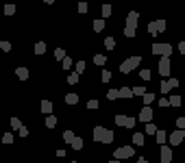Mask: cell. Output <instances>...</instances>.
Segmentation results:
<instances>
[{
  "instance_id": "277c9868",
  "label": "cell",
  "mask_w": 185,
  "mask_h": 163,
  "mask_svg": "<svg viewBox=\"0 0 185 163\" xmlns=\"http://www.w3.org/2000/svg\"><path fill=\"white\" fill-rule=\"evenodd\" d=\"M170 139V146H181L185 139V130L183 128H177V130H172V135L168 137Z\"/></svg>"
},
{
  "instance_id": "6da1fadb",
  "label": "cell",
  "mask_w": 185,
  "mask_h": 163,
  "mask_svg": "<svg viewBox=\"0 0 185 163\" xmlns=\"http://www.w3.org/2000/svg\"><path fill=\"white\" fill-rule=\"evenodd\" d=\"M139 63H141V57H129V59L120 65V72H122V74H129V72H133V70L137 68Z\"/></svg>"
},
{
  "instance_id": "603a6c76",
  "label": "cell",
  "mask_w": 185,
  "mask_h": 163,
  "mask_svg": "<svg viewBox=\"0 0 185 163\" xmlns=\"http://www.w3.org/2000/svg\"><path fill=\"white\" fill-rule=\"evenodd\" d=\"M155 24H157V31H159V33H163V31H166V20H163V18L155 20Z\"/></svg>"
},
{
  "instance_id": "ba28073f",
  "label": "cell",
  "mask_w": 185,
  "mask_h": 163,
  "mask_svg": "<svg viewBox=\"0 0 185 163\" xmlns=\"http://www.w3.org/2000/svg\"><path fill=\"white\" fill-rule=\"evenodd\" d=\"M137 22H139V13H137V11H131V13L126 15V26L137 28Z\"/></svg>"
},
{
  "instance_id": "8d00e7d4",
  "label": "cell",
  "mask_w": 185,
  "mask_h": 163,
  "mask_svg": "<svg viewBox=\"0 0 185 163\" xmlns=\"http://www.w3.org/2000/svg\"><path fill=\"white\" fill-rule=\"evenodd\" d=\"M124 37H135V28L126 26V28H124Z\"/></svg>"
},
{
  "instance_id": "c3c4849f",
  "label": "cell",
  "mask_w": 185,
  "mask_h": 163,
  "mask_svg": "<svg viewBox=\"0 0 185 163\" xmlns=\"http://www.w3.org/2000/svg\"><path fill=\"white\" fill-rule=\"evenodd\" d=\"M159 107H170V100H166V98H161V100H159Z\"/></svg>"
},
{
  "instance_id": "d6a6232c",
  "label": "cell",
  "mask_w": 185,
  "mask_h": 163,
  "mask_svg": "<svg viewBox=\"0 0 185 163\" xmlns=\"http://www.w3.org/2000/svg\"><path fill=\"white\" fill-rule=\"evenodd\" d=\"M111 11H113V9H111V4H102V18H109V15H111Z\"/></svg>"
},
{
  "instance_id": "f6af8a7d",
  "label": "cell",
  "mask_w": 185,
  "mask_h": 163,
  "mask_svg": "<svg viewBox=\"0 0 185 163\" xmlns=\"http://www.w3.org/2000/svg\"><path fill=\"white\" fill-rule=\"evenodd\" d=\"M0 48H2L4 52H9V50H11V43H9V41H0Z\"/></svg>"
},
{
  "instance_id": "ffe728a7",
  "label": "cell",
  "mask_w": 185,
  "mask_h": 163,
  "mask_svg": "<svg viewBox=\"0 0 185 163\" xmlns=\"http://www.w3.org/2000/svg\"><path fill=\"white\" fill-rule=\"evenodd\" d=\"M166 139H168V135H166V130H157V144H166Z\"/></svg>"
},
{
  "instance_id": "b9f144b4",
  "label": "cell",
  "mask_w": 185,
  "mask_h": 163,
  "mask_svg": "<svg viewBox=\"0 0 185 163\" xmlns=\"http://www.w3.org/2000/svg\"><path fill=\"white\" fill-rule=\"evenodd\" d=\"M11 141H13V135H11V133L2 135V144H11Z\"/></svg>"
},
{
  "instance_id": "7402d4cb",
  "label": "cell",
  "mask_w": 185,
  "mask_h": 163,
  "mask_svg": "<svg viewBox=\"0 0 185 163\" xmlns=\"http://www.w3.org/2000/svg\"><path fill=\"white\" fill-rule=\"evenodd\" d=\"M105 48H107V50H113V48H116V39H113V37H105Z\"/></svg>"
},
{
  "instance_id": "60d3db41",
  "label": "cell",
  "mask_w": 185,
  "mask_h": 163,
  "mask_svg": "<svg viewBox=\"0 0 185 163\" xmlns=\"http://www.w3.org/2000/svg\"><path fill=\"white\" fill-rule=\"evenodd\" d=\"M4 13H7V15H13V13H15V7H13V4H7V7H4Z\"/></svg>"
},
{
  "instance_id": "e0dca14e",
  "label": "cell",
  "mask_w": 185,
  "mask_h": 163,
  "mask_svg": "<svg viewBox=\"0 0 185 163\" xmlns=\"http://www.w3.org/2000/svg\"><path fill=\"white\" fill-rule=\"evenodd\" d=\"M44 52H46V43L44 41H37L35 43V54H44Z\"/></svg>"
},
{
  "instance_id": "4fadbf2b",
  "label": "cell",
  "mask_w": 185,
  "mask_h": 163,
  "mask_svg": "<svg viewBox=\"0 0 185 163\" xmlns=\"http://www.w3.org/2000/svg\"><path fill=\"white\" fill-rule=\"evenodd\" d=\"M15 74H18V79H20V81H26V79H28V70H26V68H18V70H15Z\"/></svg>"
},
{
  "instance_id": "7bdbcfd3",
  "label": "cell",
  "mask_w": 185,
  "mask_h": 163,
  "mask_svg": "<svg viewBox=\"0 0 185 163\" xmlns=\"http://www.w3.org/2000/svg\"><path fill=\"white\" fill-rule=\"evenodd\" d=\"M133 94H135V96H144L146 89H144V87H133Z\"/></svg>"
},
{
  "instance_id": "4316f807",
  "label": "cell",
  "mask_w": 185,
  "mask_h": 163,
  "mask_svg": "<svg viewBox=\"0 0 185 163\" xmlns=\"http://www.w3.org/2000/svg\"><path fill=\"white\" fill-rule=\"evenodd\" d=\"M46 126H48V128H54V126H57V118H54L52 113L46 118Z\"/></svg>"
},
{
  "instance_id": "db71d44e",
  "label": "cell",
  "mask_w": 185,
  "mask_h": 163,
  "mask_svg": "<svg viewBox=\"0 0 185 163\" xmlns=\"http://www.w3.org/2000/svg\"><path fill=\"white\" fill-rule=\"evenodd\" d=\"M109 163H120V159H113V161H109Z\"/></svg>"
},
{
  "instance_id": "484cf974",
  "label": "cell",
  "mask_w": 185,
  "mask_h": 163,
  "mask_svg": "<svg viewBox=\"0 0 185 163\" xmlns=\"http://www.w3.org/2000/svg\"><path fill=\"white\" fill-rule=\"evenodd\" d=\"M70 146H72L74 150H81V148H83V139H81V137H74V141H72Z\"/></svg>"
},
{
  "instance_id": "bcb514c9",
  "label": "cell",
  "mask_w": 185,
  "mask_h": 163,
  "mask_svg": "<svg viewBox=\"0 0 185 163\" xmlns=\"http://www.w3.org/2000/svg\"><path fill=\"white\" fill-rule=\"evenodd\" d=\"M87 109H98V100H90V102H87Z\"/></svg>"
},
{
  "instance_id": "44dd1931",
  "label": "cell",
  "mask_w": 185,
  "mask_h": 163,
  "mask_svg": "<svg viewBox=\"0 0 185 163\" xmlns=\"http://www.w3.org/2000/svg\"><path fill=\"white\" fill-rule=\"evenodd\" d=\"M157 130H159V128H157V126H155L152 122L146 124V135H157Z\"/></svg>"
},
{
  "instance_id": "d590c367",
  "label": "cell",
  "mask_w": 185,
  "mask_h": 163,
  "mask_svg": "<svg viewBox=\"0 0 185 163\" xmlns=\"http://www.w3.org/2000/svg\"><path fill=\"white\" fill-rule=\"evenodd\" d=\"M148 33H150V35H157V33H159V31H157V24H155V22H150V24H148Z\"/></svg>"
},
{
  "instance_id": "3957f363",
  "label": "cell",
  "mask_w": 185,
  "mask_h": 163,
  "mask_svg": "<svg viewBox=\"0 0 185 163\" xmlns=\"http://www.w3.org/2000/svg\"><path fill=\"white\" fill-rule=\"evenodd\" d=\"M152 52L161 54V57H170L172 54V46L170 43H152Z\"/></svg>"
},
{
  "instance_id": "e575fe53",
  "label": "cell",
  "mask_w": 185,
  "mask_h": 163,
  "mask_svg": "<svg viewBox=\"0 0 185 163\" xmlns=\"http://www.w3.org/2000/svg\"><path fill=\"white\" fill-rule=\"evenodd\" d=\"M61 63H63V70H70V68H72V65H74V63H72V59H70V57H65V59H63V61H61Z\"/></svg>"
},
{
  "instance_id": "d6986e66",
  "label": "cell",
  "mask_w": 185,
  "mask_h": 163,
  "mask_svg": "<svg viewBox=\"0 0 185 163\" xmlns=\"http://www.w3.org/2000/svg\"><path fill=\"white\" fill-rule=\"evenodd\" d=\"M74 137H76V135H74L72 130H65V133H63V141H65V144H72Z\"/></svg>"
},
{
  "instance_id": "9a60e30c",
  "label": "cell",
  "mask_w": 185,
  "mask_h": 163,
  "mask_svg": "<svg viewBox=\"0 0 185 163\" xmlns=\"http://www.w3.org/2000/svg\"><path fill=\"white\" fill-rule=\"evenodd\" d=\"M116 124L126 128V124H129V115H116Z\"/></svg>"
},
{
  "instance_id": "f1b7e54d",
  "label": "cell",
  "mask_w": 185,
  "mask_h": 163,
  "mask_svg": "<svg viewBox=\"0 0 185 163\" xmlns=\"http://www.w3.org/2000/svg\"><path fill=\"white\" fill-rule=\"evenodd\" d=\"M54 59L63 61V59H65V50H63V48H57V50H54Z\"/></svg>"
},
{
  "instance_id": "2e32d148",
  "label": "cell",
  "mask_w": 185,
  "mask_h": 163,
  "mask_svg": "<svg viewBox=\"0 0 185 163\" xmlns=\"http://www.w3.org/2000/svg\"><path fill=\"white\" fill-rule=\"evenodd\" d=\"M144 141H146V139H144V133H135V135H133V144H135V146H144Z\"/></svg>"
},
{
  "instance_id": "30bf717a",
  "label": "cell",
  "mask_w": 185,
  "mask_h": 163,
  "mask_svg": "<svg viewBox=\"0 0 185 163\" xmlns=\"http://www.w3.org/2000/svg\"><path fill=\"white\" fill-rule=\"evenodd\" d=\"M105 133H107V128H105V126H94V141H100V144H102Z\"/></svg>"
},
{
  "instance_id": "816d5d0a",
  "label": "cell",
  "mask_w": 185,
  "mask_h": 163,
  "mask_svg": "<svg viewBox=\"0 0 185 163\" xmlns=\"http://www.w3.org/2000/svg\"><path fill=\"white\" fill-rule=\"evenodd\" d=\"M179 50H181V52L185 54V41H181V43H179Z\"/></svg>"
},
{
  "instance_id": "f546056e",
  "label": "cell",
  "mask_w": 185,
  "mask_h": 163,
  "mask_svg": "<svg viewBox=\"0 0 185 163\" xmlns=\"http://www.w3.org/2000/svg\"><path fill=\"white\" fill-rule=\"evenodd\" d=\"M152 102H155V94H148L146 91L144 94V104H152Z\"/></svg>"
},
{
  "instance_id": "74e56055",
  "label": "cell",
  "mask_w": 185,
  "mask_h": 163,
  "mask_svg": "<svg viewBox=\"0 0 185 163\" xmlns=\"http://www.w3.org/2000/svg\"><path fill=\"white\" fill-rule=\"evenodd\" d=\"M74 72L83 74V72H85V61H79V63H76V70H74Z\"/></svg>"
},
{
  "instance_id": "cb8c5ba5",
  "label": "cell",
  "mask_w": 185,
  "mask_h": 163,
  "mask_svg": "<svg viewBox=\"0 0 185 163\" xmlns=\"http://www.w3.org/2000/svg\"><path fill=\"white\" fill-rule=\"evenodd\" d=\"M94 63H96V65H105V63H107V57H105V54H96V57H94Z\"/></svg>"
},
{
  "instance_id": "5b68a950",
  "label": "cell",
  "mask_w": 185,
  "mask_h": 163,
  "mask_svg": "<svg viewBox=\"0 0 185 163\" xmlns=\"http://www.w3.org/2000/svg\"><path fill=\"white\" fill-rule=\"evenodd\" d=\"M170 70H172L170 57H161V61H159V74H161V76H168V74H170Z\"/></svg>"
},
{
  "instance_id": "52a82bcc",
  "label": "cell",
  "mask_w": 185,
  "mask_h": 163,
  "mask_svg": "<svg viewBox=\"0 0 185 163\" xmlns=\"http://www.w3.org/2000/svg\"><path fill=\"white\" fill-rule=\"evenodd\" d=\"M152 120V109H150V104H146L141 111H139V122H144V124H148Z\"/></svg>"
},
{
  "instance_id": "ab89813d",
  "label": "cell",
  "mask_w": 185,
  "mask_h": 163,
  "mask_svg": "<svg viewBox=\"0 0 185 163\" xmlns=\"http://www.w3.org/2000/svg\"><path fill=\"white\" fill-rule=\"evenodd\" d=\"M111 81V72L109 70H102V83H109Z\"/></svg>"
},
{
  "instance_id": "83f0119b",
  "label": "cell",
  "mask_w": 185,
  "mask_h": 163,
  "mask_svg": "<svg viewBox=\"0 0 185 163\" xmlns=\"http://www.w3.org/2000/svg\"><path fill=\"white\" fill-rule=\"evenodd\" d=\"M68 83H70V85H76V83H79V72L68 74Z\"/></svg>"
},
{
  "instance_id": "8992f818",
  "label": "cell",
  "mask_w": 185,
  "mask_h": 163,
  "mask_svg": "<svg viewBox=\"0 0 185 163\" xmlns=\"http://www.w3.org/2000/svg\"><path fill=\"white\" fill-rule=\"evenodd\" d=\"M174 87H179V79H168L161 83V94H170Z\"/></svg>"
},
{
  "instance_id": "836d02e7",
  "label": "cell",
  "mask_w": 185,
  "mask_h": 163,
  "mask_svg": "<svg viewBox=\"0 0 185 163\" xmlns=\"http://www.w3.org/2000/svg\"><path fill=\"white\" fill-rule=\"evenodd\" d=\"M11 128H15V130H20V128H22V122H20L18 118H11Z\"/></svg>"
},
{
  "instance_id": "9f6ffc18",
  "label": "cell",
  "mask_w": 185,
  "mask_h": 163,
  "mask_svg": "<svg viewBox=\"0 0 185 163\" xmlns=\"http://www.w3.org/2000/svg\"><path fill=\"white\" fill-rule=\"evenodd\" d=\"M70 163H76V161H70Z\"/></svg>"
},
{
  "instance_id": "7a4b0ae2",
  "label": "cell",
  "mask_w": 185,
  "mask_h": 163,
  "mask_svg": "<svg viewBox=\"0 0 185 163\" xmlns=\"http://www.w3.org/2000/svg\"><path fill=\"white\" fill-rule=\"evenodd\" d=\"M133 155H135L133 146H122V148H118V150L113 152V157L120 159V161H124V159H129V157H133Z\"/></svg>"
},
{
  "instance_id": "5bb4252c",
  "label": "cell",
  "mask_w": 185,
  "mask_h": 163,
  "mask_svg": "<svg viewBox=\"0 0 185 163\" xmlns=\"http://www.w3.org/2000/svg\"><path fill=\"white\" fill-rule=\"evenodd\" d=\"M42 111L48 113V115L52 113V102H50V100H42Z\"/></svg>"
},
{
  "instance_id": "4dcf8cb0",
  "label": "cell",
  "mask_w": 185,
  "mask_h": 163,
  "mask_svg": "<svg viewBox=\"0 0 185 163\" xmlns=\"http://www.w3.org/2000/svg\"><path fill=\"white\" fill-rule=\"evenodd\" d=\"M170 107H181V96H170Z\"/></svg>"
},
{
  "instance_id": "1f68e13d",
  "label": "cell",
  "mask_w": 185,
  "mask_h": 163,
  "mask_svg": "<svg viewBox=\"0 0 185 163\" xmlns=\"http://www.w3.org/2000/svg\"><path fill=\"white\" fill-rule=\"evenodd\" d=\"M113 141V130H109L107 128V133H105V139H102V144H111Z\"/></svg>"
},
{
  "instance_id": "11a10c76",
  "label": "cell",
  "mask_w": 185,
  "mask_h": 163,
  "mask_svg": "<svg viewBox=\"0 0 185 163\" xmlns=\"http://www.w3.org/2000/svg\"><path fill=\"white\" fill-rule=\"evenodd\" d=\"M44 2H48V4H52V2H54V0H44Z\"/></svg>"
},
{
  "instance_id": "d4e9b609",
  "label": "cell",
  "mask_w": 185,
  "mask_h": 163,
  "mask_svg": "<svg viewBox=\"0 0 185 163\" xmlns=\"http://www.w3.org/2000/svg\"><path fill=\"white\" fill-rule=\"evenodd\" d=\"M107 98H109V100L120 98V89H109V91H107Z\"/></svg>"
},
{
  "instance_id": "ac0fdd59",
  "label": "cell",
  "mask_w": 185,
  "mask_h": 163,
  "mask_svg": "<svg viewBox=\"0 0 185 163\" xmlns=\"http://www.w3.org/2000/svg\"><path fill=\"white\" fill-rule=\"evenodd\" d=\"M76 102H79V96L76 94H68L65 96V104H76Z\"/></svg>"
},
{
  "instance_id": "f907efd6",
  "label": "cell",
  "mask_w": 185,
  "mask_h": 163,
  "mask_svg": "<svg viewBox=\"0 0 185 163\" xmlns=\"http://www.w3.org/2000/svg\"><path fill=\"white\" fill-rule=\"evenodd\" d=\"M26 135H28V128L22 126V128H20V137H26Z\"/></svg>"
},
{
  "instance_id": "7c38bea8",
  "label": "cell",
  "mask_w": 185,
  "mask_h": 163,
  "mask_svg": "<svg viewBox=\"0 0 185 163\" xmlns=\"http://www.w3.org/2000/svg\"><path fill=\"white\" fill-rule=\"evenodd\" d=\"M105 28V18H98V20H94V31L96 33H100Z\"/></svg>"
},
{
  "instance_id": "7dc6e473",
  "label": "cell",
  "mask_w": 185,
  "mask_h": 163,
  "mask_svg": "<svg viewBox=\"0 0 185 163\" xmlns=\"http://www.w3.org/2000/svg\"><path fill=\"white\" fill-rule=\"evenodd\" d=\"M177 128H183L185 130V118H179V120H177Z\"/></svg>"
},
{
  "instance_id": "ee69618b",
  "label": "cell",
  "mask_w": 185,
  "mask_h": 163,
  "mask_svg": "<svg viewBox=\"0 0 185 163\" xmlns=\"http://www.w3.org/2000/svg\"><path fill=\"white\" fill-rule=\"evenodd\" d=\"M79 13H87V2H79Z\"/></svg>"
},
{
  "instance_id": "681fc988",
  "label": "cell",
  "mask_w": 185,
  "mask_h": 163,
  "mask_svg": "<svg viewBox=\"0 0 185 163\" xmlns=\"http://www.w3.org/2000/svg\"><path fill=\"white\" fill-rule=\"evenodd\" d=\"M135 122H137L135 118H129V124H126V128H133V126H135Z\"/></svg>"
},
{
  "instance_id": "9c48e42d",
  "label": "cell",
  "mask_w": 185,
  "mask_h": 163,
  "mask_svg": "<svg viewBox=\"0 0 185 163\" xmlns=\"http://www.w3.org/2000/svg\"><path fill=\"white\" fill-rule=\"evenodd\" d=\"M172 161V148L170 146H161V163Z\"/></svg>"
},
{
  "instance_id": "8fae6325",
  "label": "cell",
  "mask_w": 185,
  "mask_h": 163,
  "mask_svg": "<svg viewBox=\"0 0 185 163\" xmlns=\"http://www.w3.org/2000/svg\"><path fill=\"white\" fill-rule=\"evenodd\" d=\"M135 94H133V89L131 87H120V98H124V100H129V98H133Z\"/></svg>"
},
{
  "instance_id": "f5cc1de1",
  "label": "cell",
  "mask_w": 185,
  "mask_h": 163,
  "mask_svg": "<svg viewBox=\"0 0 185 163\" xmlns=\"http://www.w3.org/2000/svg\"><path fill=\"white\" fill-rule=\"evenodd\" d=\"M137 163H148V161H146L144 157H139V159H137Z\"/></svg>"
},
{
  "instance_id": "f35d334b",
  "label": "cell",
  "mask_w": 185,
  "mask_h": 163,
  "mask_svg": "<svg viewBox=\"0 0 185 163\" xmlns=\"http://www.w3.org/2000/svg\"><path fill=\"white\" fill-rule=\"evenodd\" d=\"M139 76L144 81H150V70H139Z\"/></svg>"
}]
</instances>
